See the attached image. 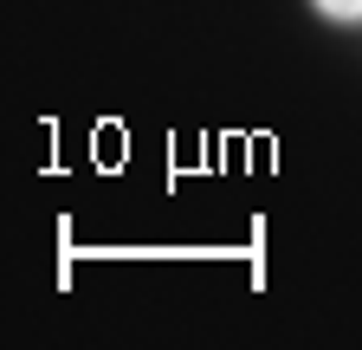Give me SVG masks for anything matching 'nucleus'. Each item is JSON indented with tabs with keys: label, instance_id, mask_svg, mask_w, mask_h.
Returning <instances> with one entry per match:
<instances>
[{
	"label": "nucleus",
	"instance_id": "obj_1",
	"mask_svg": "<svg viewBox=\"0 0 362 350\" xmlns=\"http://www.w3.org/2000/svg\"><path fill=\"white\" fill-rule=\"evenodd\" d=\"M310 7L324 13V20H337V26H356L362 20V0H310Z\"/></svg>",
	"mask_w": 362,
	"mask_h": 350
}]
</instances>
